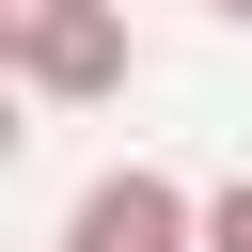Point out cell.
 Listing matches in <instances>:
<instances>
[{"mask_svg":"<svg viewBox=\"0 0 252 252\" xmlns=\"http://www.w3.org/2000/svg\"><path fill=\"white\" fill-rule=\"evenodd\" d=\"M63 252H205V205L126 158V173H94V189L63 205Z\"/></svg>","mask_w":252,"mask_h":252,"instance_id":"cell-2","label":"cell"},{"mask_svg":"<svg viewBox=\"0 0 252 252\" xmlns=\"http://www.w3.org/2000/svg\"><path fill=\"white\" fill-rule=\"evenodd\" d=\"M0 63H16V94H47V110H94V94L142 79L126 0H0Z\"/></svg>","mask_w":252,"mask_h":252,"instance_id":"cell-1","label":"cell"},{"mask_svg":"<svg viewBox=\"0 0 252 252\" xmlns=\"http://www.w3.org/2000/svg\"><path fill=\"white\" fill-rule=\"evenodd\" d=\"M205 252H252V173H236V189H205Z\"/></svg>","mask_w":252,"mask_h":252,"instance_id":"cell-3","label":"cell"},{"mask_svg":"<svg viewBox=\"0 0 252 252\" xmlns=\"http://www.w3.org/2000/svg\"><path fill=\"white\" fill-rule=\"evenodd\" d=\"M205 16H220V32H252V0H205Z\"/></svg>","mask_w":252,"mask_h":252,"instance_id":"cell-4","label":"cell"}]
</instances>
